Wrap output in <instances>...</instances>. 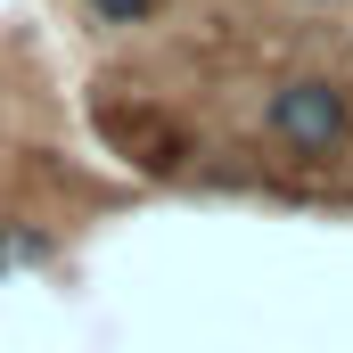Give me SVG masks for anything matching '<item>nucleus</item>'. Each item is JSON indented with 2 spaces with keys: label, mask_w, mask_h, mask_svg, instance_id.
<instances>
[{
  "label": "nucleus",
  "mask_w": 353,
  "mask_h": 353,
  "mask_svg": "<svg viewBox=\"0 0 353 353\" xmlns=\"http://www.w3.org/2000/svg\"><path fill=\"white\" fill-rule=\"evenodd\" d=\"M263 132L279 148H296V157H337L353 140V99L329 74H296V83H279L263 99Z\"/></svg>",
  "instance_id": "nucleus-1"
},
{
  "label": "nucleus",
  "mask_w": 353,
  "mask_h": 353,
  "mask_svg": "<svg viewBox=\"0 0 353 353\" xmlns=\"http://www.w3.org/2000/svg\"><path fill=\"white\" fill-rule=\"evenodd\" d=\"M90 17H99V25H148V8H157V0H83Z\"/></svg>",
  "instance_id": "nucleus-2"
},
{
  "label": "nucleus",
  "mask_w": 353,
  "mask_h": 353,
  "mask_svg": "<svg viewBox=\"0 0 353 353\" xmlns=\"http://www.w3.org/2000/svg\"><path fill=\"white\" fill-rule=\"evenodd\" d=\"M8 263H17V239H0V271H8Z\"/></svg>",
  "instance_id": "nucleus-3"
}]
</instances>
